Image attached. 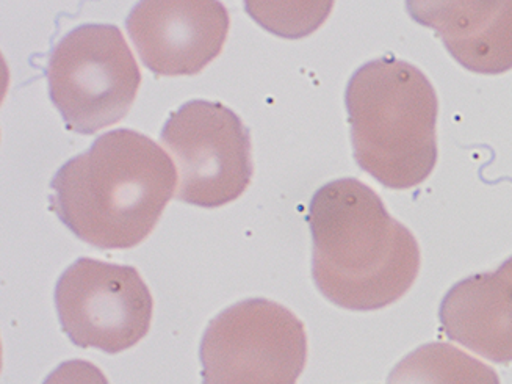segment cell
<instances>
[{"label":"cell","instance_id":"1","mask_svg":"<svg viewBox=\"0 0 512 384\" xmlns=\"http://www.w3.org/2000/svg\"><path fill=\"white\" fill-rule=\"evenodd\" d=\"M307 221L315 286L340 308L367 312L394 305L419 276V242L359 179L318 189Z\"/></svg>","mask_w":512,"mask_h":384},{"label":"cell","instance_id":"2","mask_svg":"<svg viewBox=\"0 0 512 384\" xmlns=\"http://www.w3.org/2000/svg\"><path fill=\"white\" fill-rule=\"evenodd\" d=\"M177 184L173 160L152 138L116 129L57 171L51 206L91 247L129 250L154 231Z\"/></svg>","mask_w":512,"mask_h":384},{"label":"cell","instance_id":"3","mask_svg":"<svg viewBox=\"0 0 512 384\" xmlns=\"http://www.w3.org/2000/svg\"><path fill=\"white\" fill-rule=\"evenodd\" d=\"M357 165L387 189L422 184L437 162L436 91L417 66L394 57L365 63L345 93Z\"/></svg>","mask_w":512,"mask_h":384},{"label":"cell","instance_id":"4","mask_svg":"<svg viewBox=\"0 0 512 384\" xmlns=\"http://www.w3.org/2000/svg\"><path fill=\"white\" fill-rule=\"evenodd\" d=\"M47 80L52 102L69 131L91 135L129 113L141 73L118 27L83 24L55 46Z\"/></svg>","mask_w":512,"mask_h":384},{"label":"cell","instance_id":"5","mask_svg":"<svg viewBox=\"0 0 512 384\" xmlns=\"http://www.w3.org/2000/svg\"><path fill=\"white\" fill-rule=\"evenodd\" d=\"M202 384H296L307 361L303 322L276 301L220 312L201 341Z\"/></svg>","mask_w":512,"mask_h":384},{"label":"cell","instance_id":"6","mask_svg":"<svg viewBox=\"0 0 512 384\" xmlns=\"http://www.w3.org/2000/svg\"><path fill=\"white\" fill-rule=\"evenodd\" d=\"M176 162V198L215 209L245 193L253 178L251 138L237 113L220 102H187L171 113L160 134Z\"/></svg>","mask_w":512,"mask_h":384},{"label":"cell","instance_id":"7","mask_svg":"<svg viewBox=\"0 0 512 384\" xmlns=\"http://www.w3.org/2000/svg\"><path fill=\"white\" fill-rule=\"evenodd\" d=\"M58 320L69 341L116 355L151 328L154 300L132 265L80 258L55 286Z\"/></svg>","mask_w":512,"mask_h":384},{"label":"cell","instance_id":"8","mask_svg":"<svg viewBox=\"0 0 512 384\" xmlns=\"http://www.w3.org/2000/svg\"><path fill=\"white\" fill-rule=\"evenodd\" d=\"M231 18L220 0H140L126 21L141 62L157 76H195L223 51Z\"/></svg>","mask_w":512,"mask_h":384},{"label":"cell","instance_id":"9","mask_svg":"<svg viewBox=\"0 0 512 384\" xmlns=\"http://www.w3.org/2000/svg\"><path fill=\"white\" fill-rule=\"evenodd\" d=\"M462 68L483 76L512 69V0H425L408 7Z\"/></svg>","mask_w":512,"mask_h":384},{"label":"cell","instance_id":"10","mask_svg":"<svg viewBox=\"0 0 512 384\" xmlns=\"http://www.w3.org/2000/svg\"><path fill=\"white\" fill-rule=\"evenodd\" d=\"M448 339L492 363H512V256L495 272L462 279L439 311Z\"/></svg>","mask_w":512,"mask_h":384},{"label":"cell","instance_id":"11","mask_svg":"<svg viewBox=\"0 0 512 384\" xmlns=\"http://www.w3.org/2000/svg\"><path fill=\"white\" fill-rule=\"evenodd\" d=\"M387 384H500L497 372L453 345L433 342L404 356Z\"/></svg>","mask_w":512,"mask_h":384},{"label":"cell","instance_id":"12","mask_svg":"<svg viewBox=\"0 0 512 384\" xmlns=\"http://www.w3.org/2000/svg\"><path fill=\"white\" fill-rule=\"evenodd\" d=\"M336 0H245V10L262 29L284 40H301L317 32Z\"/></svg>","mask_w":512,"mask_h":384},{"label":"cell","instance_id":"13","mask_svg":"<svg viewBox=\"0 0 512 384\" xmlns=\"http://www.w3.org/2000/svg\"><path fill=\"white\" fill-rule=\"evenodd\" d=\"M43 384H109V380L94 364L71 359L60 364Z\"/></svg>","mask_w":512,"mask_h":384},{"label":"cell","instance_id":"14","mask_svg":"<svg viewBox=\"0 0 512 384\" xmlns=\"http://www.w3.org/2000/svg\"><path fill=\"white\" fill-rule=\"evenodd\" d=\"M412 2H419V0H406V4H412Z\"/></svg>","mask_w":512,"mask_h":384}]
</instances>
